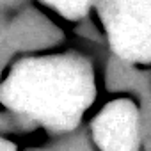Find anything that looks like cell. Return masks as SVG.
Here are the masks:
<instances>
[{
    "label": "cell",
    "mask_w": 151,
    "mask_h": 151,
    "mask_svg": "<svg viewBox=\"0 0 151 151\" xmlns=\"http://www.w3.org/2000/svg\"><path fill=\"white\" fill-rule=\"evenodd\" d=\"M96 98L94 71L80 53L27 57L13 64L2 82V116L11 130L41 126L57 135L78 128Z\"/></svg>",
    "instance_id": "cell-1"
},
{
    "label": "cell",
    "mask_w": 151,
    "mask_h": 151,
    "mask_svg": "<svg viewBox=\"0 0 151 151\" xmlns=\"http://www.w3.org/2000/svg\"><path fill=\"white\" fill-rule=\"evenodd\" d=\"M94 9L114 57L151 64V0H96Z\"/></svg>",
    "instance_id": "cell-2"
},
{
    "label": "cell",
    "mask_w": 151,
    "mask_h": 151,
    "mask_svg": "<svg viewBox=\"0 0 151 151\" xmlns=\"http://www.w3.org/2000/svg\"><path fill=\"white\" fill-rule=\"evenodd\" d=\"M93 140L101 149L130 151L142 142V114L133 101L119 98L98 112L91 124Z\"/></svg>",
    "instance_id": "cell-3"
},
{
    "label": "cell",
    "mask_w": 151,
    "mask_h": 151,
    "mask_svg": "<svg viewBox=\"0 0 151 151\" xmlns=\"http://www.w3.org/2000/svg\"><path fill=\"white\" fill-rule=\"evenodd\" d=\"M60 41V29L34 7H25L13 13L11 20L2 27L4 60L7 59V53L43 52L57 46Z\"/></svg>",
    "instance_id": "cell-4"
},
{
    "label": "cell",
    "mask_w": 151,
    "mask_h": 151,
    "mask_svg": "<svg viewBox=\"0 0 151 151\" xmlns=\"http://www.w3.org/2000/svg\"><path fill=\"white\" fill-rule=\"evenodd\" d=\"M41 2L64 20L80 22L91 13V9H94L96 0H41Z\"/></svg>",
    "instance_id": "cell-5"
},
{
    "label": "cell",
    "mask_w": 151,
    "mask_h": 151,
    "mask_svg": "<svg viewBox=\"0 0 151 151\" xmlns=\"http://www.w3.org/2000/svg\"><path fill=\"white\" fill-rule=\"evenodd\" d=\"M25 2L27 0H2V9H4V13H7V11L16 13V11H20L23 7Z\"/></svg>",
    "instance_id": "cell-6"
}]
</instances>
